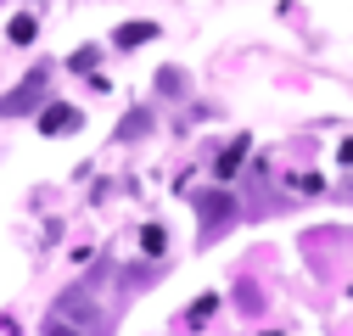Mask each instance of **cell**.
<instances>
[{
  "label": "cell",
  "instance_id": "1",
  "mask_svg": "<svg viewBox=\"0 0 353 336\" xmlns=\"http://www.w3.org/2000/svg\"><path fill=\"white\" fill-rule=\"evenodd\" d=\"M39 96H46V73H28V84H23V90L0 96V118H17V112H28Z\"/></svg>",
  "mask_w": 353,
  "mask_h": 336
},
{
  "label": "cell",
  "instance_id": "2",
  "mask_svg": "<svg viewBox=\"0 0 353 336\" xmlns=\"http://www.w3.org/2000/svg\"><path fill=\"white\" fill-rule=\"evenodd\" d=\"M34 123H39V135H73V129H79V107H62V101H57V107L39 112Z\"/></svg>",
  "mask_w": 353,
  "mask_h": 336
},
{
  "label": "cell",
  "instance_id": "3",
  "mask_svg": "<svg viewBox=\"0 0 353 336\" xmlns=\"http://www.w3.org/2000/svg\"><path fill=\"white\" fill-rule=\"evenodd\" d=\"M247 151H252V140H247V135H236V140L225 146V157H219V168H213V174H219V180H230V174H236V162H241Z\"/></svg>",
  "mask_w": 353,
  "mask_h": 336
},
{
  "label": "cell",
  "instance_id": "4",
  "mask_svg": "<svg viewBox=\"0 0 353 336\" xmlns=\"http://www.w3.org/2000/svg\"><path fill=\"white\" fill-rule=\"evenodd\" d=\"M146 39H157V23H123V28H118V45H123V51L146 45Z\"/></svg>",
  "mask_w": 353,
  "mask_h": 336
},
{
  "label": "cell",
  "instance_id": "5",
  "mask_svg": "<svg viewBox=\"0 0 353 336\" xmlns=\"http://www.w3.org/2000/svg\"><path fill=\"white\" fill-rule=\"evenodd\" d=\"M202 213H208L202 235H213V219H219V224H230V213H236V207H230V196H208V202H202Z\"/></svg>",
  "mask_w": 353,
  "mask_h": 336
},
{
  "label": "cell",
  "instance_id": "6",
  "mask_svg": "<svg viewBox=\"0 0 353 336\" xmlns=\"http://www.w3.org/2000/svg\"><path fill=\"white\" fill-rule=\"evenodd\" d=\"M34 34H39V23H34L28 12H17V17H12V28H6V39H12V45H28Z\"/></svg>",
  "mask_w": 353,
  "mask_h": 336
},
{
  "label": "cell",
  "instance_id": "7",
  "mask_svg": "<svg viewBox=\"0 0 353 336\" xmlns=\"http://www.w3.org/2000/svg\"><path fill=\"white\" fill-rule=\"evenodd\" d=\"M213 303H219L213 291H208V297H196V308H191V319H208V314H213Z\"/></svg>",
  "mask_w": 353,
  "mask_h": 336
},
{
  "label": "cell",
  "instance_id": "8",
  "mask_svg": "<svg viewBox=\"0 0 353 336\" xmlns=\"http://www.w3.org/2000/svg\"><path fill=\"white\" fill-rule=\"evenodd\" d=\"M46 336H79V330H68L62 319H51V325H46Z\"/></svg>",
  "mask_w": 353,
  "mask_h": 336
},
{
  "label": "cell",
  "instance_id": "9",
  "mask_svg": "<svg viewBox=\"0 0 353 336\" xmlns=\"http://www.w3.org/2000/svg\"><path fill=\"white\" fill-rule=\"evenodd\" d=\"M336 157H342V162L353 168V140H342V151H336Z\"/></svg>",
  "mask_w": 353,
  "mask_h": 336
}]
</instances>
